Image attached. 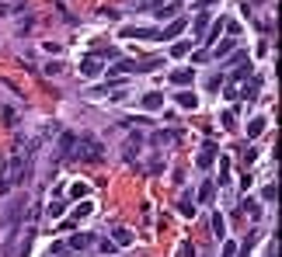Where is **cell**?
I'll return each instance as SVG.
<instances>
[{"mask_svg": "<svg viewBox=\"0 0 282 257\" xmlns=\"http://www.w3.org/2000/svg\"><path fill=\"white\" fill-rule=\"evenodd\" d=\"M161 63L157 56H146V60H119L112 66V77H122V73H153V70H161Z\"/></svg>", "mask_w": 282, "mask_h": 257, "instance_id": "6da1fadb", "label": "cell"}, {"mask_svg": "<svg viewBox=\"0 0 282 257\" xmlns=\"http://www.w3.org/2000/svg\"><path fill=\"white\" fill-rule=\"evenodd\" d=\"M101 153H105V150H101V142L98 139H91V136H77V146H73V160H84V163H98L101 160Z\"/></svg>", "mask_w": 282, "mask_h": 257, "instance_id": "7a4b0ae2", "label": "cell"}, {"mask_svg": "<svg viewBox=\"0 0 282 257\" xmlns=\"http://www.w3.org/2000/svg\"><path fill=\"white\" fill-rule=\"evenodd\" d=\"M216 157H220V146H216L213 139H206L202 150H199V157H195V167H199V170H209V167L216 163Z\"/></svg>", "mask_w": 282, "mask_h": 257, "instance_id": "3957f363", "label": "cell"}, {"mask_svg": "<svg viewBox=\"0 0 282 257\" xmlns=\"http://www.w3.org/2000/svg\"><path fill=\"white\" fill-rule=\"evenodd\" d=\"M234 80H244V77H251V56H247V52H237V56H234Z\"/></svg>", "mask_w": 282, "mask_h": 257, "instance_id": "277c9868", "label": "cell"}, {"mask_svg": "<svg viewBox=\"0 0 282 257\" xmlns=\"http://www.w3.org/2000/svg\"><path fill=\"white\" fill-rule=\"evenodd\" d=\"M81 73L84 77H101V73H105V63H101L98 56H84L81 60Z\"/></svg>", "mask_w": 282, "mask_h": 257, "instance_id": "5b68a950", "label": "cell"}, {"mask_svg": "<svg viewBox=\"0 0 282 257\" xmlns=\"http://www.w3.org/2000/svg\"><path fill=\"white\" fill-rule=\"evenodd\" d=\"M94 243H98V237H94V233H73L66 247H70V250H87V247H94Z\"/></svg>", "mask_w": 282, "mask_h": 257, "instance_id": "8992f818", "label": "cell"}, {"mask_svg": "<svg viewBox=\"0 0 282 257\" xmlns=\"http://www.w3.org/2000/svg\"><path fill=\"white\" fill-rule=\"evenodd\" d=\"M174 104L185 108V111H195V108H199V98H195L192 91H178V94H174Z\"/></svg>", "mask_w": 282, "mask_h": 257, "instance_id": "52a82bcc", "label": "cell"}, {"mask_svg": "<svg viewBox=\"0 0 282 257\" xmlns=\"http://www.w3.org/2000/svg\"><path fill=\"white\" fill-rule=\"evenodd\" d=\"M73 146H77V136L73 132H63L60 136V157H73Z\"/></svg>", "mask_w": 282, "mask_h": 257, "instance_id": "ba28073f", "label": "cell"}, {"mask_svg": "<svg viewBox=\"0 0 282 257\" xmlns=\"http://www.w3.org/2000/svg\"><path fill=\"white\" fill-rule=\"evenodd\" d=\"M192 80H195V70H188V66H185V70H174V73H171V83H178V87H188Z\"/></svg>", "mask_w": 282, "mask_h": 257, "instance_id": "9c48e42d", "label": "cell"}, {"mask_svg": "<svg viewBox=\"0 0 282 257\" xmlns=\"http://www.w3.org/2000/svg\"><path fill=\"white\" fill-rule=\"evenodd\" d=\"M164 104V94L161 91H150V94H143V108H150V111H161Z\"/></svg>", "mask_w": 282, "mask_h": 257, "instance_id": "30bf717a", "label": "cell"}, {"mask_svg": "<svg viewBox=\"0 0 282 257\" xmlns=\"http://www.w3.org/2000/svg\"><path fill=\"white\" fill-rule=\"evenodd\" d=\"M122 35H129V39H161V32H153V28H125Z\"/></svg>", "mask_w": 282, "mask_h": 257, "instance_id": "8fae6325", "label": "cell"}, {"mask_svg": "<svg viewBox=\"0 0 282 257\" xmlns=\"http://www.w3.org/2000/svg\"><path fill=\"white\" fill-rule=\"evenodd\" d=\"M182 32H185V18H178V21H171V24L161 32V39L167 42V39H174V35H182Z\"/></svg>", "mask_w": 282, "mask_h": 257, "instance_id": "7c38bea8", "label": "cell"}, {"mask_svg": "<svg viewBox=\"0 0 282 257\" xmlns=\"http://www.w3.org/2000/svg\"><path fill=\"white\" fill-rule=\"evenodd\" d=\"M213 198H216V184H213V181H202V188H199V202H206V205H209Z\"/></svg>", "mask_w": 282, "mask_h": 257, "instance_id": "4fadbf2b", "label": "cell"}, {"mask_svg": "<svg viewBox=\"0 0 282 257\" xmlns=\"http://www.w3.org/2000/svg\"><path fill=\"white\" fill-rule=\"evenodd\" d=\"M32 243H35V230H24V240H21V247H18V257L32 254Z\"/></svg>", "mask_w": 282, "mask_h": 257, "instance_id": "5bb4252c", "label": "cell"}, {"mask_svg": "<svg viewBox=\"0 0 282 257\" xmlns=\"http://www.w3.org/2000/svg\"><path fill=\"white\" fill-rule=\"evenodd\" d=\"M182 139V129H164V132H153V142H174Z\"/></svg>", "mask_w": 282, "mask_h": 257, "instance_id": "9a60e30c", "label": "cell"}, {"mask_svg": "<svg viewBox=\"0 0 282 257\" xmlns=\"http://www.w3.org/2000/svg\"><path fill=\"white\" fill-rule=\"evenodd\" d=\"M178 212H182L185 219H192V216H195V202H192L188 195H182V202H178Z\"/></svg>", "mask_w": 282, "mask_h": 257, "instance_id": "2e32d148", "label": "cell"}, {"mask_svg": "<svg viewBox=\"0 0 282 257\" xmlns=\"http://www.w3.org/2000/svg\"><path fill=\"white\" fill-rule=\"evenodd\" d=\"M91 212H94V205H91V202H81V205L73 209V216H70V222H77V219H87Z\"/></svg>", "mask_w": 282, "mask_h": 257, "instance_id": "e0dca14e", "label": "cell"}, {"mask_svg": "<svg viewBox=\"0 0 282 257\" xmlns=\"http://www.w3.org/2000/svg\"><path fill=\"white\" fill-rule=\"evenodd\" d=\"M112 237H115V243H122V247H129V243H133V230H125V226H119V230H112Z\"/></svg>", "mask_w": 282, "mask_h": 257, "instance_id": "ac0fdd59", "label": "cell"}, {"mask_svg": "<svg viewBox=\"0 0 282 257\" xmlns=\"http://www.w3.org/2000/svg\"><path fill=\"white\" fill-rule=\"evenodd\" d=\"M262 132H265V115H262V119H251V122H247V136H251V139H258Z\"/></svg>", "mask_w": 282, "mask_h": 257, "instance_id": "d6986e66", "label": "cell"}, {"mask_svg": "<svg viewBox=\"0 0 282 257\" xmlns=\"http://www.w3.org/2000/svg\"><path fill=\"white\" fill-rule=\"evenodd\" d=\"M188 52H192V42H174V45H171V56H174V60H182Z\"/></svg>", "mask_w": 282, "mask_h": 257, "instance_id": "ffe728a7", "label": "cell"}, {"mask_svg": "<svg viewBox=\"0 0 282 257\" xmlns=\"http://www.w3.org/2000/svg\"><path fill=\"white\" fill-rule=\"evenodd\" d=\"M213 233H216V237H226V222H223V216H220V212H213Z\"/></svg>", "mask_w": 282, "mask_h": 257, "instance_id": "44dd1931", "label": "cell"}, {"mask_svg": "<svg viewBox=\"0 0 282 257\" xmlns=\"http://www.w3.org/2000/svg\"><path fill=\"white\" fill-rule=\"evenodd\" d=\"M234 45H237V39H226V42H220V45H216V56H230V52H234Z\"/></svg>", "mask_w": 282, "mask_h": 257, "instance_id": "7402d4cb", "label": "cell"}, {"mask_svg": "<svg viewBox=\"0 0 282 257\" xmlns=\"http://www.w3.org/2000/svg\"><path fill=\"white\" fill-rule=\"evenodd\" d=\"M192 28H195V35H202V32H206V28H209V14H206V11H202L199 18L192 21Z\"/></svg>", "mask_w": 282, "mask_h": 257, "instance_id": "603a6c76", "label": "cell"}, {"mask_svg": "<svg viewBox=\"0 0 282 257\" xmlns=\"http://www.w3.org/2000/svg\"><path fill=\"white\" fill-rule=\"evenodd\" d=\"M178 7H182V4H164V7H157V18H174Z\"/></svg>", "mask_w": 282, "mask_h": 257, "instance_id": "cb8c5ba5", "label": "cell"}, {"mask_svg": "<svg viewBox=\"0 0 282 257\" xmlns=\"http://www.w3.org/2000/svg\"><path fill=\"white\" fill-rule=\"evenodd\" d=\"M220 83H223L220 73H209V77H206V91H220Z\"/></svg>", "mask_w": 282, "mask_h": 257, "instance_id": "d4e9b609", "label": "cell"}, {"mask_svg": "<svg viewBox=\"0 0 282 257\" xmlns=\"http://www.w3.org/2000/svg\"><path fill=\"white\" fill-rule=\"evenodd\" d=\"M136 153H140V136L133 139L129 146H125V160H136Z\"/></svg>", "mask_w": 282, "mask_h": 257, "instance_id": "484cf974", "label": "cell"}, {"mask_svg": "<svg viewBox=\"0 0 282 257\" xmlns=\"http://www.w3.org/2000/svg\"><path fill=\"white\" fill-rule=\"evenodd\" d=\"M223 257H237V240H226L223 243Z\"/></svg>", "mask_w": 282, "mask_h": 257, "instance_id": "4316f807", "label": "cell"}, {"mask_svg": "<svg viewBox=\"0 0 282 257\" xmlns=\"http://www.w3.org/2000/svg\"><path fill=\"white\" fill-rule=\"evenodd\" d=\"M87 191H91L87 184H73V188H70V198H84V195H87Z\"/></svg>", "mask_w": 282, "mask_h": 257, "instance_id": "83f0119b", "label": "cell"}, {"mask_svg": "<svg viewBox=\"0 0 282 257\" xmlns=\"http://www.w3.org/2000/svg\"><path fill=\"white\" fill-rule=\"evenodd\" d=\"M63 212H66V202H53L49 205V216H63Z\"/></svg>", "mask_w": 282, "mask_h": 257, "instance_id": "f1b7e54d", "label": "cell"}, {"mask_svg": "<svg viewBox=\"0 0 282 257\" xmlns=\"http://www.w3.org/2000/svg\"><path fill=\"white\" fill-rule=\"evenodd\" d=\"M223 28H230V39H237V35H241V21H226Z\"/></svg>", "mask_w": 282, "mask_h": 257, "instance_id": "f546056e", "label": "cell"}, {"mask_svg": "<svg viewBox=\"0 0 282 257\" xmlns=\"http://www.w3.org/2000/svg\"><path fill=\"white\" fill-rule=\"evenodd\" d=\"M98 250H101V254H115V243H112V240H101Z\"/></svg>", "mask_w": 282, "mask_h": 257, "instance_id": "4dcf8cb0", "label": "cell"}, {"mask_svg": "<svg viewBox=\"0 0 282 257\" xmlns=\"http://www.w3.org/2000/svg\"><path fill=\"white\" fill-rule=\"evenodd\" d=\"M223 94H226V101H237V98H241V91H237V83H230V87H226Z\"/></svg>", "mask_w": 282, "mask_h": 257, "instance_id": "1f68e13d", "label": "cell"}, {"mask_svg": "<svg viewBox=\"0 0 282 257\" xmlns=\"http://www.w3.org/2000/svg\"><path fill=\"white\" fill-rule=\"evenodd\" d=\"M223 24H226V21H216V24H213V32H209V35H202V39H209V42H213V39H216V35L223 32Z\"/></svg>", "mask_w": 282, "mask_h": 257, "instance_id": "d6a6232c", "label": "cell"}, {"mask_svg": "<svg viewBox=\"0 0 282 257\" xmlns=\"http://www.w3.org/2000/svg\"><path fill=\"white\" fill-rule=\"evenodd\" d=\"M178 254H182V257H195V247H192V243H182V250H178Z\"/></svg>", "mask_w": 282, "mask_h": 257, "instance_id": "836d02e7", "label": "cell"}, {"mask_svg": "<svg viewBox=\"0 0 282 257\" xmlns=\"http://www.w3.org/2000/svg\"><path fill=\"white\" fill-rule=\"evenodd\" d=\"M244 160H247V163H251V160H258V150H254V146H247V150H244Z\"/></svg>", "mask_w": 282, "mask_h": 257, "instance_id": "e575fe53", "label": "cell"}, {"mask_svg": "<svg viewBox=\"0 0 282 257\" xmlns=\"http://www.w3.org/2000/svg\"><path fill=\"white\" fill-rule=\"evenodd\" d=\"M209 4H220V0H199V7H209Z\"/></svg>", "mask_w": 282, "mask_h": 257, "instance_id": "d590c367", "label": "cell"}, {"mask_svg": "<svg viewBox=\"0 0 282 257\" xmlns=\"http://www.w3.org/2000/svg\"><path fill=\"white\" fill-rule=\"evenodd\" d=\"M275 254H279V247H275V243H272V250H268V257H275Z\"/></svg>", "mask_w": 282, "mask_h": 257, "instance_id": "8d00e7d4", "label": "cell"}, {"mask_svg": "<svg viewBox=\"0 0 282 257\" xmlns=\"http://www.w3.org/2000/svg\"><path fill=\"white\" fill-rule=\"evenodd\" d=\"M53 257H60V254H53Z\"/></svg>", "mask_w": 282, "mask_h": 257, "instance_id": "74e56055", "label": "cell"}]
</instances>
